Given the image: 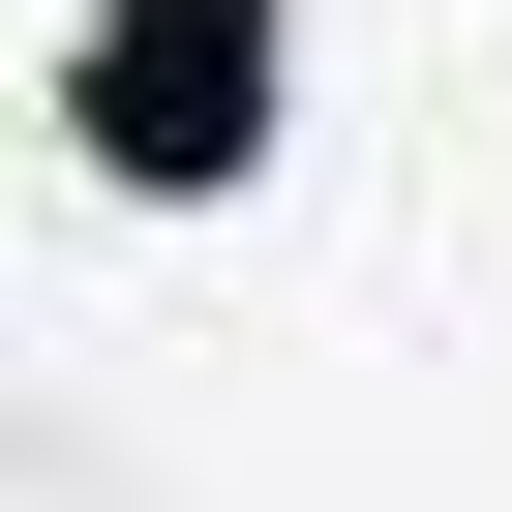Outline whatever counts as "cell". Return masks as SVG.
Returning <instances> with one entry per match:
<instances>
[{
    "label": "cell",
    "instance_id": "1",
    "mask_svg": "<svg viewBox=\"0 0 512 512\" xmlns=\"http://www.w3.org/2000/svg\"><path fill=\"white\" fill-rule=\"evenodd\" d=\"M302 91V0H31V121L121 181V211H211Z\"/></svg>",
    "mask_w": 512,
    "mask_h": 512
}]
</instances>
